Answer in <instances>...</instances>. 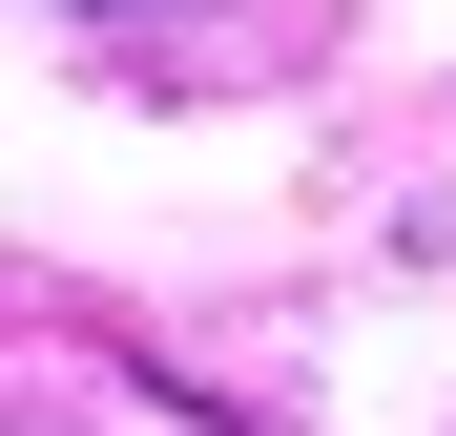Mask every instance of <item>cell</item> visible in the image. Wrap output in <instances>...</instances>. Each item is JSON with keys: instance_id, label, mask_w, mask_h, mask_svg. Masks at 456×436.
<instances>
[{"instance_id": "1", "label": "cell", "mask_w": 456, "mask_h": 436, "mask_svg": "<svg viewBox=\"0 0 456 436\" xmlns=\"http://www.w3.org/2000/svg\"><path fill=\"white\" fill-rule=\"evenodd\" d=\"M84 21H145V0H84Z\"/></svg>"}]
</instances>
